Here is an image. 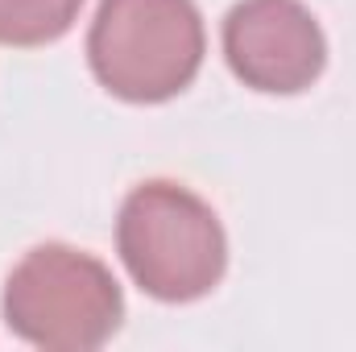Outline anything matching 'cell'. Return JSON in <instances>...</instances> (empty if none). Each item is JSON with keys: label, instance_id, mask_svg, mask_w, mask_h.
I'll list each match as a JSON object with an SVG mask.
<instances>
[{"label": "cell", "instance_id": "6da1fadb", "mask_svg": "<svg viewBox=\"0 0 356 352\" xmlns=\"http://www.w3.org/2000/svg\"><path fill=\"white\" fill-rule=\"evenodd\" d=\"M116 245L133 282L162 303H195L211 294L228 265L220 216L178 182H145L124 199Z\"/></svg>", "mask_w": 356, "mask_h": 352}, {"label": "cell", "instance_id": "5b68a950", "mask_svg": "<svg viewBox=\"0 0 356 352\" xmlns=\"http://www.w3.org/2000/svg\"><path fill=\"white\" fill-rule=\"evenodd\" d=\"M83 0H0V46H46L79 21Z\"/></svg>", "mask_w": 356, "mask_h": 352}, {"label": "cell", "instance_id": "7a4b0ae2", "mask_svg": "<svg viewBox=\"0 0 356 352\" xmlns=\"http://www.w3.org/2000/svg\"><path fill=\"white\" fill-rule=\"evenodd\" d=\"M88 63L112 95L162 104L203 67V17L195 0H99Z\"/></svg>", "mask_w": 356, "mask_h": 352}, {"label": "cell", "instance_id": "3957f363", "mask_svg": "<svg viewBox=\"0 0 356 352\" xmlns=\"http://www.w3.org/2000/svg\"><path fill=\"white\" fill-rule=\"evenodd\" d=\"M124 319L112 269L71 245H38L4 282V323L50 352L99 349Z\"/></svg>", "mask_w": 356, "mask_h": 352}, {"label": "cell", "instance_id": "277c9868", "mask_svg": "<svg viewBox=\"0 0 356 352\" xmlns=\"http://www.w3.org/2000/svg\"><path fill=\"white\" fill-rule=\"evenodd\" d=\"M224 58L253 91H307L327 63L319 21L298 0H241L224 21Z\"/></svg>", "mask_w": 356, "mask_h": 352}]
</instances>
